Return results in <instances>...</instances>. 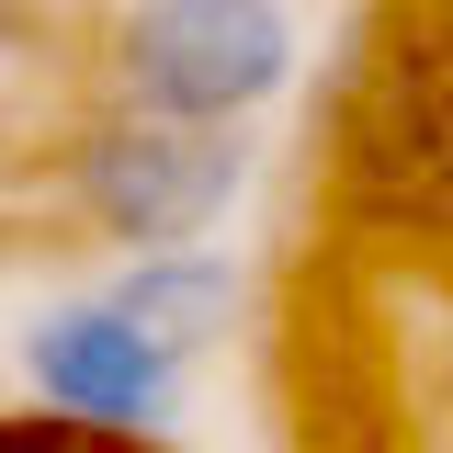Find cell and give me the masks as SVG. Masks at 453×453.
<instances>
[{
	"label": "cell",
	"instance_id": "3957f363",
	"mask_svg": "<svg viewBox=\"0 0 453 453\" xmlns=\"http://www.w3.org/2000/svg\"><path fill=\"white\" fill-rule=\"evenodd\" d=\"M23 386L46 396L68 431L136 442V431H170V419H181L193 363H170L113 295H80V306H46V318L23 329Z\"/></svg>",
	"mask_w": 453,
	"mask_h": 453
},
{
	"label": "cell",
	"instance_id": "5b68a950",
	"mask_svg": "<svg viewBox=\"0 0 453 453\" xmlns=\"http://www.w3.org/2000/svg\"><path fill=\"white\" fill-rule=\"evenodd\" d=\"M57 136V46L23 0H0V181L35 170Z\"/></svg>",
	"mask_w": 453,
	"mask_h": 453
},
{
	"label": "cell",
	"instance_id": "6da1fadb",
	"mask_svg": "<svg viewBox=\"0 0 453 453\" xmlns=\"http://www.w3.org/2000/svg\"><path fill=\"white\" fill-rule=\"evenodd\" d=\"M238 181H250V136L238 125L136 113V103H91V113L57 125V193L113 250H181V238H204L238 204Z\"/></svg>",
	"mask_w": 453,
	"mask_h": 453
},
{
	"label": "cell",
	"instance_id": "277c9868",
	"mask_svg": "<svg viewBox=\"0 0 453 453\" xmlns=\"http://www.w3.org/2000/svg\"><path fill=\"white\" fill-rule=\"evenodd\" d=\"M113 306L159 340L170 363H204V351H226V329H238V273H226L204 238H181V250H136L125 283H113Z\"/></svg>",
	"mask_w": 453,
	"mask_h": 453
},
{
	"label": "cell",
	"instance_id": "7a4b0ae2",
	"mask_svg": "<svg viewBox=\"0 0 453 453\" xmlns=\"http://www.w3.org/2000/svg\"><path fill=\"white\" fill-rule=\"evenodd\" d=\"M295 57H306V35L283 0H125L91 80H103V103L136 113L250 125L295 91Z\"/></svg>",
	"mask_w": 453,
	"mask_h": 453
}]
</instances>
